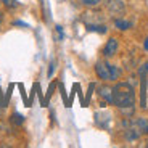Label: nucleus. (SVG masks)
<instances>
[{
	"label": "nucleus",
	"instance_id": "4468645a",
	"mask_svg": "<svg viewBox=\"0 0 148 148\" xmlns=\"http://www.w3.org/2000/svg\"><path fill=\"white\" fill-rule=\"evenodd\" d=\"M53 90H55V84H50V87H48V92H47V97H45V106H47V103H48V98L53 95Z\"/></svg>",
	"mask_w": 148,
	"mask_h": 148
},
{
	"label": "nucleus",
	"instance_id": "f3484780",
	"mask_svg": "<svg viewBox=\"0 0 148 148\" xmlns=\"http://www.w3.org/2000/svg\"><path fill=\"white\" fill-rule=\"evenodd\" d=\"M56 32H58V40H63V39H64L63 27H61V26H56Z\"/></svg>",
	"mask_w": 148,
	"mask_h": 148
},
{
	"label": "nucleus",
	"instance_id": "20e7f679",
	"mask_svg": "<svg viewBox=\"0 0 148 148\" xmlns=\"http://www.w3.org/2000/svg\"><path fill=\"white\" fill-rule=\"evenodd\" d=\"M118 48H119L118 39H116V37H110V39H108V42L105 44L103 55L106 56V58H110V56H114L116 53H118Z\"/></svg>",
	"mask_w": 148,
	"mask_h": 148
},
{
	"label": "nucleus",
	"instance_id": "f03ea898",
	"mask_svg": "<svg viewBox=\"0 0 148 148\" xmlns=\"http://www.w3.org/2000/svg\"><path fill=\"white\" fill-rule=\"evenodd\" d=\"M95 74H97V77L105 81V82L111 81V63H108L105 60L97 61L95 63Z\"/></svg>",
	"mask_w": 148,
	"mask_h": 148
},
{
	"label": "nucleus",
	"instance_id": "9d476101",
	"mask_svg": "<svg viewBox=\"0 0 148 148\" xmlns=\"http://www.w3.org/2000/svg\"><path fill=\"white\" fill-rule=\"evenodd\" d=\"M140 103H142V108H147V79H145V76L142 79V100H140Z\"/></svg>",
	"mask_w": 148,
	"mask_h": 148
},
{
	"label": "nucleus",
	"instance_id": "ddd939ff",
	"mask_svg": "<svg viewBox=\"0 0 148 148\" xmlns=\"http://www.w3.org/2000/svg\"><path fill=\"white\" fill-rule=\"evenodd\" d=\"M2 3H3V7L5 8H8V10H13V8H16L18 7V0H0Z\"/></svg>",
	"mask_w": 148,
	"mask_h": 148
},
{
	"label": "nucleus",
	"instance_id": "1a4fd4ad",
	"mask_svg": "<svg viewBox=\"0 0 148 148\" xmlns=\"http://www.w3.org/2000/svg\"><path fill=\"white\" fill-rule=\"evenodd\" d=\"M87 29L92 31V32H98V34L106 32V26L105 24H87Z\"/></svg>",
	"mask_w": 148,
	"mask_h": 148
},
{
	"label": "nucleus",
	"instance_id": "6ab92c4d",
	"mask_svg": "<svg viewBox=\"0 0 148 148\" xmlns=\"http://www.w3.org/2000/svg\"><path fill=\"white\" fill-rule=\"evenodd\" d=\"M143 48H145V50L148 52V37L145 39V42H143Z\"/></svg>",
	"mask_w": 148,
	"mask_h": 148
},
{
	"label": "nucleus",
	"instance_id": "dca6fc26",
	"mask_svg": "<svg viewBox=\"0 0 148 148\" xmlns=\"http://www.w3.org/2000/svg\"><path fill=\"white\" fill-rule=\"evenodd\" d=\"M53 73H55V61H52V63L48 64V73H47V76H48V77H52Z\"/></svg>",
	"mask_w": 148,
	"mask_h": 148
},
{
	"label": "nucleus",
	"instance_id": "423d86ee",
	"mask_svg": "<svg viewBox=\"0 0 148 148\" xmlns=\"http://www.w3.org/2000/svg\"><path fill=\"white\" fill-rule=\"evenodd\" d=\"M134 126L137 127V130L140 134H148V119L147 118H138L135 122H132Z\"/></svg>",
	"mask_w": 148,
	"mask_h": 148
},
{
	"label": "nucleus",
	"instance_id": "39448f33",
	"mask_svg": "<svg viewBox=\"0 0 148 148\" xmlns=\"http://www.w3.org/2000/svg\"><path fill=\"white\" fill-rule=\"evenodd\" d=\"M98 95H100V98L103 100V105L105 103L113 105V89H111V87H108V85H101L100 89H98Z\"/></svg>",
	"mask_w": 148,
	"mask_h": 148
},
{
	"label": "nucleus",
	"instance_id": "6e6552de",
	"mask_svg": "<svg viewBox=\"0 0 148 148\" xmlns=\"http://www.w3.org/2000/svg\"><path fill=\"white\" fill-rule=\"evenodd\" d=\"M10 122L13 126H23V124H24V116L19 114V113H13V114L10 116Z\"/></svg>",
	"mask_w": 148,
	"mask_h": 148
},
{
	"label": "nucleus",
	"instance_id": "7ed1b4c3",
	"mask_svg": "<svg viewBox=\"0 0 148 148\" xmlns=\"http://www.w3.org/2000/svg\"><path fill=\"white\" fill-rule=\"evenodd\" d=\"M105 5H106V10L110 11L113 16H122L124 11H126V7L122 3V0H103Z\"/></svg>",
	"mask_w": 148,
	"mask_h": 148
},
{
	"label": "nucleus",
	"instance_id": "2eb2a0df",
	"mask_svg": "<svg viewBox=\"0 0 148 148\" xmlns=\"http://www.w3.org/2000/svg\"><path fill=\"white\" fill-rule=\"evenodd\" d=\"M138 73H140L142 77H143V76H148V61L142 64V66H140V71H138Z\"/></svg>",
	"mask_w": 148,
	"mask_h": 148
},
{
	"label": "nucleus",
	"instance_id": "a211bd4d",
	"mask_svg": "<svg viewBox=\"0 0 148 148\" xmlns=\"http://www.w3.org/2000/svg\"><path fill=\"white\" fill-rule=\"evenodd\" d=\"M13 26H24V27H27V24L26 23H23V21H13Z\"/></svg>",
	"mask_w": 148,
	"mask_h": 148
},
{
	"label": "nucleus",
	"instance_id": "f257e3e1",
	"mask_svg": "<svg viewBox=\"0 0 148 148\" xmlns=\"http://www.w3.org/2000/svg\"><path fill=\"white\" fill-rule=\"evenodd\" d=\"M113 105L121 110L134 108L135 105V90L129 82H119L113 87Z\"/></svg>",
	"mask_w": 148,
	"mask_h": 148
},
{
	"label": "nucleus",
	"instance_id": "0eeeda50",
	"mask_svg": "<svg viewBox=\"0 0 148 148\" xmlns=\"http://www.w3.org/2000/svg\"><path fill=\"white\" fill-rule=\"evenodd\" d=\"M114 26L118 27L119 31H127L132 27V23L130 21H126V19H121V18H116L114 19Z\"/></svg>",
	"mask_w": 148,
	"mask_h": 148
},
{
	"label": "nucleus",
	"instance_id": "9b49d317",
	"mask_svg": "<svg viewBox=\"0 0 148 148\" xmlns=\"http://www.w3.org/2000/svg\"><path fill=\"white\" fill-rule=\"evenodd\" d=\"M121 68H118L116 64H111V81H118L119 77H121Z\"/></svg>",
	"mask_w": 148,
	"mask_h": 148
},
{
	"label": "nucleus",
	"instance_id": "f8f14e48",
	"mask_svg": "<svg viewBox=\"0 0 148 148\" xmlns=\"http://www.w3.org/2000/svg\"><path fill=\"white\" fill-rule=\"evenodd\" d=\"M84 7H87V8H93V7H98V5L103 2V0H79Z\"/></svg>",
	"mask_w": 148,
	"mask_h": 148
},
{
	"label": "nucleus",
	"instance_id": "aec40b11",
	"mask_svg": "<svg viewBox=\"0 0 148 148\" xmlns=\"http://www.w3.org/2000/svg\"><path fill=\"white\" fill-rule=\"evenodd\" d=\"M0 23H2V15H0Z\"/></svg>",
	"mask_w": 148,
	"mask_h": 148
}]
</instances>
